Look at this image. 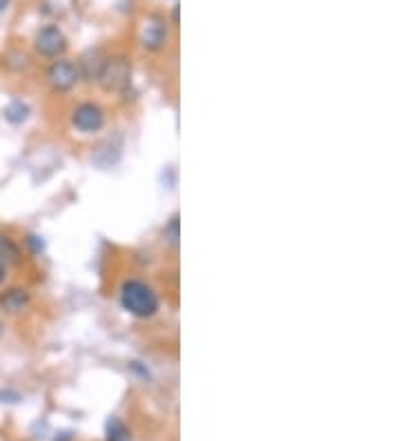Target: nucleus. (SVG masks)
<instances>
[{"label":"nucleus","mask_w":401,"mask_h":441,"mask_svg":"<svg viewBox=\"0 0 401 441\" xmlns=\"http://www.w3.org/2000/svg\"><path fill=\"white\" fill-rule=\"evenodd\" d=\"M167 41V29H165V21L161 16H147L143 27H141V43L149 52H156L161 49Z\"/></svg>","instance_id":"423d86ee"},{"label":"nucleus","mask_w":401,"mask_h":441,"mask_svg":"<svg viewBox=\"0 0 401 441\" xmlns=\"http://www.w3.org/2000/svg\"><path fill=\"white\" fill-rule=\"evenodd\" d=\"M72 125L82 134H96L105 127V112L96 103H80L72 112Z\"/></svg>","instance_id":"7ed1b4c3"},{"label":"nucleus","mask_w":401,"mask_h":441,"mask_svg":"<svg viewBox=\"0 0 401 441\" xmlns=\"http://www.w3.org/2000/svg\"><path fill=\"white\" fill-rule=\"evenodd\" d=\"M3 279H5V265L0 261V283H3Z\"/></svg>","instance_id":"9b49d317"},{"label":"nucleus","mask_w":401,"mask_h":441,"mask_svg":"<svg viewBox=\"0 0 401 441\" xmlns=\"http://www.w3.org/2000/svg\"><path fill=\"white\" fill-rule=\"evenodd\" d=\"M107 441H127V428L116 417L107 421Z\"/></svg>","instance_id":"1a4fd4ad"},{"label":"nucleus","mask_w":401,"mask_h":441,"mask_svg":"<svg viewBox=\"0 0 401 441\" xmlns=\"http://www.w3.org/2000/svg\"><path fill=\"white\" fill-rule=\"evenodd\" d=\"M78 80L80 70L72 60H54L52 67L47 70V83L52 85L54 92H70L76 87Z\"/></svg>","instance_id":"20e7f679"},{"label":"nucleus","mask_w":401,"mask_h":441,"mask_svg":"<svg viewBox=\"0 0 401 441\" xmlns=\"http://www.w3.org/2000/svg\"><path fill=\"white\" fill-rule=\"evenodd\" d=\"M33 47H36V52L45 58H58L67 49V38L58 27L47 25L38 29V33L33 36Z\"/></svg>","instance_id":"39448f33"},{"label":"nucleus","mask_w":401,"mask_h":441,"mask_svg":"<svg viewBox=\"0 0 401 441\" xmlns=\"http://www.w3.org/2000/svg\"><path fill=\"white\" fill-rule=\"evenodd\" d=\"M27 303H29V292L23 290V287H11V290H7L3 297H0V305L11 314L21 312Z\"/></svg>","instance_id":"0eeeda50"},{"label":"nucleus","mask_w":401,"mask_h":441,"mask_svg":"<svg viewBox=\"0 0 401 441\" xmlns=\"http://www.w3.org/2000/svg\"><path fill=\"white\" fill-rule=\"evenodd\" d=\"M165 236L176 245V241H178V216H174V218L170 220V225L165 228Z\"/></svg>","instance_id":"9d476101"},{"label":"nucleus","mask_w":401,"mask_h":441,"mask_svg":"<svg viewBox=\"0 0 401 441\" xmlns=\"http://www.w3.org/2000/svg\"><path fill=\"white\" fill-rule=\"evenodd\" d=\"M7 5H9V0H0V11H5Z\"/></svg>","instance_id":"f8f14e48"},{"label":"nucleus","mask_w":401,"mask_h":441,"mask_svg":"<svg viewBox=\"0 0 401 441\" xmlns=\"http://www.w3.org/2000/svg\"><path fill=\"white\" fill-rule=\"evenodd\" d=\"M129 76H132L129 60L125 56H114V58H105L96 80L105 92H123L129 85Z\"/></svg>","instance_id":"f03ea898"},{"label":"nucleus","mask_w":401,"mask_h":441,"mask_svg":"<svg viewBox=\"0 0 401 441\" xmlns=\"http://www.w3.org/2000/svg\"><path fill=\"white\" fill-rule=\"evenodd\" d=\"M121 305L132 317L149 319L159 312L161 301L152 285H147L141 279H127L121 285Z\"/></svg>","instance_id":"f257e3e1"},{"label":"nucleus","mask_w":401,"mask_h":441,"mask_svg":"<svg viewBox=\"0 0 401 441\" xmlns=\"http://www.w3.org/2000/svg\"><path fill=\"white\" fill-rule=\"evenodd\" d=\"M29 116V107L23 103V100H11V103L5 107V118L11 125H21L23 121H27Z\"/></svg>","instance_id":"6e6552de"}]
</instances>
